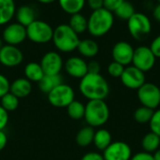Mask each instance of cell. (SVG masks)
Returning <instances> with one entry per match:
<instances>
[{"label": "cell", "instance_id": "obj_39", "mask_svg": "<svg viewBox=\"0 0 160 160\" xmlns=\"http://www.w3.org/2000/svg\"><path fill=\"white\" fill-rule=\"evenodd\" d=\"M130 160H155L153 154L142 151L139 153H136L135 155H132Z\"/></svg>", "mask_w": 160, "mask_h": 160}, {"label": "cell", "instance_id": "obj_43", "mask_svg": "<svg viewBox=\"0 0 160 160\" xmlns=\"http://www.w3.org/2000/svg\"><path fill=\"white\" fill-rule=\"evenodd\" d=\"M153 17L154 19L160 23V4L158 3L153 9Z\"/></svg>", "mask_w": 160, "mask_h": 160}, {"label": "cell", "instance_id": "obj_24", "mask_svg": "<svg viewBox=\"0 0 160 160\" xmlns=\"http://www.w3.org/2000/svg\"><path fill=\"white\" fill-rule=\"evenodd\" d=\"M95 131V128L90 126H85L82 128L76 135V143L80 147H88L90 144L93 143Z\"/></svg>", "mask_w": 160, "mask_h": 160}, {"label": "cell", "instance_id": "obj_42", "mask_svg": "<svg viewBox=\"0 0 160 160\" xmlns=\"http://www.w3.org/2000/svg\"><path fill=\"white\" fill-rule=\"evenodd\" d=\"M8 143V136L4 130H0V151H2Z\"/></svg>", "mask_w": 160, "mask_h": 160}, {"label": "cell", "instance_id": "obj_30", "mask_svg": "<svg viewBox=\"0 0 160 160\" xmlns=\"http://www.w3.org/2000/svg\"><path fill=\"white\" fill-rule=\"evenodd\" d=\"M19 99L20 98H18L16 96H14L13 94H11L10 92H8V94H6L5 96H3L0 98V105L8 112H14L19 107V103H20Z\"/></svg>", "mask_w": 160, "mask_h": 160}, {"label": "cell", "instance_id": "obj_20", "mask_svg": "<svg viewBox=\"0 0 160 160\" xmlns=\"http://www.w3.org/2000/svg\"><path fill=\"white\" fill-rule=\"evenodd\" d=\"M79 53L85 58H94L98 55L99 52V46L96 40L91 38H85L80 40V43L77 47Z\"/></svg>", "mask_w": 160, "mask_h": 160}, {"label": "cell", "instance_id": "obj_11", "mask_svg": "<svg viewBox=\"0 0 160 160\" xmlns=\"http://www.w3.org/2000/svg\"><path fill=\"white\" fill-rule=\"evenodd\" d=\"M120 80L125 87L131 90H138L146 82L145 73L130 65L125 68Z\"/></svg>", "mask_w": 160, "mask_h": 160}, {"label": "cell", "instance_id": "obj_7", "mask_svg": "<svg viewBox=\"0 0 160 160\" xmlns=\"http://www.w3.org/2000/svg\"><path fill=\"white\" fill-rule=\"evenodd\" d=\"M49 103L55 108H67L75 99L74 89L65 82L52 89L48 95Z\"/></svg>", "mask_w": 160, "mask_h": 160}, {"label": "cell", "instance_id": "obj_13", "mask_svg": "<svg viewBox=\"0 0 160 160\" xmlns=\"http://www.w3.org/2000/svg\"><path fill=\"white\" fill-rule=\"evenodd\" d=\"M40 66L45 75H57L60 74L64 68V61L58 52L50 51L46 52L41 60Z\"/></svg>", "mask_w": 160, "mask_h": 160}, {"label": "cell", "instance_id": "obj_10", "mask_svg": "<svg viewBox=\"0 0 160 160\" xmlns=\"http://www.w3.org/2000/svg\"><path fill=\"white\" fill-rule=\"evenodd\" d=\"M26 38V27L17 22L6 24L2 33L3 41L8 45L18 46L22 44Z\"/></svg>", "mask_w": 160, "mask_h": 160}, {"label": "cell", "instance_id": "obj_6", "mask_svg": "<svg viewBox=\"0 0 160 160\" xmlns=\"http://www.w3.org/2000/svg\"><path fill=\"white\" fill-rule=\"evenodd\" d=\"M27 38L37 44H45L52 39L53 29L50 23L42 20H35L26 26Z\"/></svg>", "mask_w": 160, "mask_h": 160}, {"label": "cell", "instance_id": "obj_32", "mask_svg": "<svg viewBox=\"0 0 160 160\" xmlns=\"http://www.w3.org/2000/svg\"><path fill=\"white\" fill-rule=\"evenodd\" d=\"M149 128L151 132L160 137V109L154 111L153 116L149 122Z\"/></svg>", "mask_w": 160, "mask_h": 160}, {"label": "cell", "instance_id": "obj_9", "mask_svg": "<svg viewBox=\"0 0 160 160\" xmlns=\"http://www.w3.org/2000/svg\"><path fill=\"white\" fill-rule=\"evenodd\" d=\"M157 57L151 51L150 47L139 46L134 49V54L132 59V66L145 72L150 71L156 65Z\"/></svg>", "mask_w": 160, "mask_h": 160}, {"label": "cell", "instance_id": "obj_15", "mask_svg": "<svg viewBox=\"0 0 160 160\" xmlns=\"http://www.w3.org/2000/svg\"><path fill=\"white\" fill-rule=\"evenodd\" d=\"M133 54V46L129 42L124 40L116 42L112 50V56L113 61L123 65L124 67H128L132 64Z\"/></svg>", "mask_w": 160, "mask_h": 160}, {"label": "cell", "instance_id": "obj_12", "mask_svg": "<svg viewBox=\"0 0 160 160\" xmlns=\"http://www.w3.org/2000/svg\"><path fill=\"white\" fill-rule=\"evenodd\" d=\"M104 160H130L132 149L125 142H112L102 153Z\"/></svg>", "mask_w": 160, "mask_h": 160}, {"label": "cell", "instance_id": "obj_47", "mask_svg": "<svg viewBox=\"0 0 160 160\" xmlns=\"http://www.w3.org/2000/svg\"><path fill=\"white\" fill-rule=\"evenodd\" d=\"M158 3H159V4H160V0H158Z\"/></svg>", "mask_w": 160, "mask_h": 160}, {"label": "cell", "instance_id": "obj_40", "mask_svg": "<svg viewBox=\"0 0 160 160\" xmlns=\"http://www.w3.org/2000/svg\"><path fill=\"white\" fill-rule=\"evenodd\" d=\"M87 67L89 73H100L101 67L98 61H90L89 63H87Z\"/></svg>", "mask_w": 160, "mask_h": 160}, {"label": "cell", "instance_id": "obj_44", "mask_svg": "<svg viewBox=\"0 0 160 160\" xmlns=\"http://www.w3.org/2000/svg\"><path fill=\"white\" fill-rule=\"evenodd\" d=\"M38 2L41 3V4H45V5H48V4H52V3H54L55 1L57 0H37Z\"/></svg>", "mask_w": 160, "mask_h": 160}, {"label": "cell", "instance_id": "obj_31", "mask_svg": "<svg viewBox=\"0 0 160 160\" xmlns=\"http://www.w3.org/2000/svg\"><path fill=\"white\" fill-rule=\"evenodd\" d=\"M153 113H154L153 110L146 108L144 106H141V107L137 108L136 111L134 112V119L140 125L149 124V122L153 116Z\"/></svg>", "mask_w": 160, "mask_h": 160}, {"label": "cell", "instance_id": "obj_36", "mask_svg": "<svg viewBox=\"0 0 160 160\" xmlns=\"http://www.w3.org/2000/svg\"><path fill=\"white\" fill-rule=\"evenodd\" d=\"M150 49L157 58H160V35L157 36L150 44Z\"/></svg>", "mask_w": 160, "mask_h": 160}, {"label": "cell", "instance_id": "obj_45", "mask_svg": "<svg viewBox=\"0 0 160 160\" xmlns=\"http://www.w3.org/2000/svg\"><path fill=\"white\" fill-rule=\"evenodd\" d=\"M153 156H154V159L155 160H160V148L159 149H158V150L153 154Z\"/></svg>", "mask_w": 160, "mask_h": 160}, {"label": "cell", "instance_id": "obj_29", "mask_svg": "<svg viewBox=\"0 0 160 160\" xmlns=\"http://www.w3.org/2000/svg\"><path fill=\"white\" fill-rule=\"evenodd\" d=\"M135 12H136V10H135V7L133 6V4L125 0L113 13L119 19L128 21Z\"/></svg>", "mask_w": 160, "mask_h": 160}, {"label": "cell", "instance_id": "obj_28", "mask_svg": "<svg viewBox=\"0 0 160 160\" xmlns=\"http://www.w3.org/2000/svg\"><path fill=\"white\" fill-rule=\"evenodd\" d=\"M67 112H68V115L73 120L83 119L84 112H85V104H83L80 100L74 99L67 107Z\"/></svg>", "mask_w": 160, "mask_h": 160}, {"label": "cell", "instance_id": "obj_37", "mask_svg": "<svg viewBox=\"0 0 160 160\" xmlns=\"http://www.w3.org/2000/svg\"><path fill=\"white\" fill-rule=\"evenodd\" d=\"M8 112L0 105V130H4L8 123Z\"/></svg>", "mask_w": 160, "mask_h": 160}, {"label": "cell", "instance_id": "obj_25", "mask_svg": "<svg viewBox=\"0 0 160 160\" xmlns=\"http://www.w3.org/2000/svg\"><path fill=\"white\" fill-rule=\"evenodd\" d=\"M57 1L61 9L69 15L80 13L83 9L86 4V0H57Z\"/></svg>", "mask_w": 160, "mask_h": 160}, {"label": "cell", "instance_id": "obj_41", "mask_svg": "<svg viewBox=\"0 0 160 160\" xmlns=\"http://www.w3.org/2000/svg\"><path fill=\"white\" fill-rule=\"evenodd\" d=\"M86 4L92 11L103 8V0H86Z\"/></svg>", "mask_w": 160, "mask_h": 160}, {"label": "cell", "instance_id": "obj_14", "mask_svg": "<svg viewBox=\"0 0 160 160\" xmlns=\"http://www.w3.org/2000/svg\"><path fill=\"white\" fill-rule=\"evenodd\" d=\"M23 61V53L17 47L6 44L0 49V64L6 68H16Z\"/></svg>", "mask_w": 160, "mask_h": 160}, {"label": "cell", "instance_id": "obj_19", "mask_svg": "<svg viewBox=\"0 0 160 160\" xmlns=\"http://www.w3.org/2000/svg\"><path fill=\"white\" fill-rule=\"evenodd\" d=\"M16 4L14 0H0V25H6L15 17Z\"/></svg>", "mask_w": 160, "mask_h": 160}, {"label": "cell", "instance_id": "obj_27", "mask_svg": "<svg viewBox=\"0 0 160 160\" xmlns=\"http://www.w3.org/2000/svg\"><path fill=\"white\" fill-rule=\"evenodd\" d=\"M68 24L78 35H80V34H82L85 31H87L88 22H87V18L80 12V13H76V14L70 15L69 22Z\"/></svg>", "mask_w": 160, "mask_h": 160}, {"label": "cell", "instance_id": "obj_18", "mask_svg": "<svg viewBox=\"0 0 160 160\" xmlns=\"http://www.w3.org/2000/svg\"><path fill=\"white\" fill-rule=\"evenodd\" d=\"M15 17L17 22L26 27L35 20H37V12L32 6L22 5L16 9Z\"/></svg>", "mask_w": 160, "mask_h": 160}, {"label": "cell", "instance_id": "obj_22", "mask_svg": "<svg viewBox=\"0 0 160 160\" xmlns=\"http://www.w3.org/2000/svg\"><path fill=\"white\" fill-rule=\"evenodd\" d=\"M63 78L60 74L57 75H44L43 78L38 82L39 90L48 95L52 89H54L59 84L63 83Z\"/></svg>", "mask_w": 160, "mask_h": 160}, {"label": "cell", "instance_id": "obj_21", "mask_svg": "<svg viewBox=\"0 0 160 160\" xmlns=\"http://www.w3.org/2000/svg\"><path fill=\"white\" fill-rule=\"evenodd\" d=\"M112 142L111 132L106 128H99L95 131L93 143L98 151H104Z\"/></svg>", "mask_w": 160, "mask_h": 160}, {"label": "cell", "instance_id": "obj_26", "mask_svg": "<svg viewBox=\"0 0 160 160\" xmlns=\"http://www.w3.org/2000/svg\"><path fill=\"white\" fill-rule=\"evenodd\" d=\"M142 147L144 152L154 154L160 148V137L150 131L143 136L142 140Z\"/></svg>", "mask_w": 160, "mask_h": 160}, {"label": "cell", "instance_id": "obj_2", "mask_svg": "<svg viewBox=\"0 0 160 160\" xmlns=\"http://www.w3.org/2000/svg\"><path fill=\"white\" fill-rule=\"evenodd\" d=\"M87 31L95 38H100L108 34L114 24L113 12L105 8L93 10L87 19Z\"/></svg>", "mask_w": 160, "mask_h": 160}, {"label": "cell", "instance_id": "obj_23", "mask_svg": "<svg viewBox=\"0 0 160 160\" xmlns=\"http://www.w3.org/2000/svg\"><path fill=\"white\" fill-rule=\"evenodd\" d=\"M23 71L24 78H26L31 82H38L45 75L40 64L37 62H30L26 64Z\"/></svg>", "mask_w": 160, "mask_h": 160}, {"label": "cell", "instance_id": "obj_34", "mask_svg": "<svg viewBox=\"0 0 160 160\" xmlns=\"http://www.w3.org/2000/svg\"><path fill=\"white\" fill-rule=\"evenodd\" d=\"M9 88L10 82L8 79L4 74L0 73V98L9 92Z\"/></svg>", "mask_w": 160, "mask_h": 160}, {"label": "cell", "instance_id": "obj_35", "mask_svg": "<svg viewBox=\"0 0 160 160\" xmlns=\"http://www.w3.org/2000/svg\"><path fill=\"white\" fill-rule=\"evenodd\" d=\"M125 0H103V8L114 12Z\"/></svg>", "mask_w": 160, "mask_h": 160}, {"label": "cell", "instance_id": "obj_4", "mask_svg": "<svg viewBox=\"0 0 160 160\" xmlns=\"http://www.w3.org/2000/svg\"><path fill=\"white\" fill-rule=\"evenodd\" d=\"M87 126L101 128L110 119V108L105 100H88L85 104L84 117Z\"/></svg>", "mask_w": 160, "mask_h": 160}, {"label": "cell", "instance_id": "obj_17", "mask_svg": "<svg viewBox=\"0 0 160 160\" xmlns=\"http://www.w3.org/2000/svg\"><path fill=\"white\" fill-rule=\"evenodd\" d=\"M32 82L26 78H18L10 82L9 92L18 98H24L32 92Z\"/></svg>", "mask_w": 160, "mask_h": 160}, {"label": "cell", "instance_id": "obj_1", "mask_svg": "<svg viewBox=\"0 0 160 160\" xmlns=\"http://www.w3.org/2000/svg\"><path fill=\"white\" fill-rule=\"evenodd\" d=\"M79 91L88 100H104L110 94V85L100 73H87L80 80Z\"/></svg>", "mask_w": 160, "mask_h": 160}, {"label": "cell", "instance_id": "obj_5", "mask_svg": "<svg viewBox=\"0 0 160 160\" xmlns=\"http://www.w3.org/2000/svg\"><path fill=\"white\" fill-rule=\"evenodd\" d=\"M128 29L133 38L142 40L150 35L152 31V22L146 14L135 12L128 20Z\"/></svg>", "mask_w": 160, "mask_h": 160}, {"label": "cell", "instance_id": "obj_38", "mask_svg": "<svg viewBox=\"0 0 160 160\" xmlns=\"http://www.w3.org/2000/svg\"><path fill=\"white\" fill-rule=\"evenodd\" d=\"M81 160H104L103 155L99 152L91 151L82 156Z\"/></svg>", "mask_w": 160, "mask_h": 160}, {"label": "cell", "instance_id": "obj_3", "mask_svg": "<svg viewBox=\"0 0 160 160\" xmlns=\"http://www.w3.org/2000/svg\"><path fill=\"white\" fill-rule=\"evenodd\" d=\"M52 40L58 52L68 53L77 50L81 39L79 35L68 23H62L53 29Z\"/></svg>", "mask_w": 160, "mask_h": 160}, {"label": "cell", "instance_id": "obj_33", "mask_svg": "<svg viewBox=\"0 0 160 160\" xmlns=\"http://www.w3.org/2000/svg\"><path fill=\"white\" fill-rule=\"evenodd\" d=\"M126 67H124L123 65L115 62V61H112V63L109 64L108 68H107V70H108V73L111 77L112 78H120L121 75L123 74V71L125 69Z\"/></svg>", "mask_w": 160, "mask_h": 160}, {"label": "cell", "instance_id": "obj_8", "mask_svg": "<svg viewBox=\"0 0 160 160\" xmlns=\"http://www.w3.org/2000/svg\"><path fill=\"white\" fill-rule=\"evenodd\" d=\"M137 97L142 104L153 111L160 106V88L153 82H145L137 90Z\"/></svg>", "mask_w": 160, "mask_h": 160}, {"label": "cell", "instance_id": "obj_16", "mask_svg": "<svg viewBox=\"0 0 160 160\" xmlns=\"http://www.w3.org/2000/svg\"><path fill=\"white\" fill-rule=\"evenodd\" d=\"M67 74L74 79H82L88 73L87 62L81 56H70L64 62Z\"/></svg>", "mask_w": 160, "mask_h": 160}, {"label": "cell", "instance_id": "obj_46", "mask_svg": "<svg viewBox=\"0 0 160 160\" xmlns=\"http://www.w3.org/2000/svg\"><path fill=\"white\" fill-rule=\"evenodd\" d=\"M3 46H4V41H3V39L0 38V49H1Z\"/></svg>", "mask_w": 160, "mask_h": 160}]
</instances>
